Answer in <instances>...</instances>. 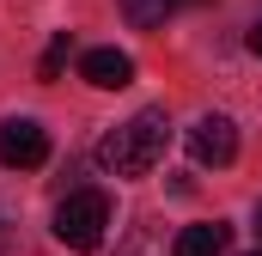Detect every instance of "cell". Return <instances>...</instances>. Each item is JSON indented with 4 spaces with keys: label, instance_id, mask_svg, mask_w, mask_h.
<instances>
[{
    "label": "cell",
    "instance_id": "cell-2",
    "mask_svg": "<svg viewBox=\"0 0 262 256\" xmlns=\"http://www.w3.org/2000/svg\"><path fill=\"white\" fill-rule=\"evenodd\" d=\"M104 226H110V195L104 189H73L55 207V238L67 250H98L104 244Z\"/></svg>",
    "mask_w": 262,
    "mask_h": 256
},
{
    "label": "cell",
    "instance_id": "cell-6",
    "mask_svg": "<svg viewBox=\"0 0 262 256\" xmlns=\"http://www.w3.org/2000/svg\"><path fill=\"white\" fill-rule=\"evenodd\" d=\"M226 238H232V226H220V220H201V226H183V232H177L171 256H220V250H226Z\"/></svg>",
    "mask_w": 262,
    "mask_h": 256
},
{
    "label": "cell",
    "instance_id": "cell-9",
    "mask_svg": "<svg viewBox=\"0 0 262 256\" xmlns=\"http://www.w3.org/2000/svg\"><path fill=\"white\" fill-rule=\"evenodd\" d=\"M6 244H12V220H6V207H0V256H6Z\"/></svg>",
    "mask_w": 262,
    "mask_h": 256
},
{
    "label": "cell",
    "instance_id": "cell-12",
    "mask_svg": "<svg viewBox=\"0 0 262 256\" xmlns=\"http://www.w3.org/2000/svg\"><path fill=\"white\" fill-rule=\"evenodd\" d=\"M256 256H262V250H256Z\"/></svg>",
    "mask_w": 262,
    "mask_h": 256
},
{
    "label": "cell",
    "instance_id": "cell-10",
    "mask_svg": "<svg viewBox=\"0 0 262 256\" xmlns=\"http://www.w3.org/2000/svg\"><path fill=\"white\" fill-rule=\"evenodd\" d=\"M250 55H262V18L250 25Z\"/></svg>",
    "mask_w": 262,
    "mask_h": 256
},
{
    "label": "cell",
    "instance_id": "cell-11",
    "mask_svg": "<svg viewBox=\"0 0 262 256\" xmlns=\"http://www.w3.org/2000/svg\"><path fill=\"white\" fill-rule=\"evenodd\" d=\"M256 238H262V207H256Z\"/></svg>",
    "mask_w": 262,
    "mask_h": 256
},
{
    "label": "cell",
    "instance_id": "cell-7",
    "mask_svg": "<svg viewBox=\"0 0 262 256\" xmlns=\"http://www.w3.org/2000/svg\"><path fill=\"white\" fill-rule=\"evenodd\" d=\"M116 6H122V18H128L134 31H152V25H165L183 0H116Z\"/></svg>",
    "mask_w": 262,
    "mask_h": 256
},
{
    "label": "cell",
    "instance_id": "cell-5",
    "mask_svg": "<svg viewBox=\"0 0 262 256\" xmlns=\"http://www.w3.org/2000/svg\"><path fill=\"white\" fill-rule=\"evenodd\" d=\"M79 79H85V86H98V92H122V86L134 79V55H122L116 43L85 49V55H79Z\"/></svg>",
    "mask_w": 262,
    "mask_h": 256
},
{
    "label": "cell",
    "instance_id": "cell-3",
    "mask_svg": "<svg viewBox=\"0 0 262 256\" xmlns=\"http://www.w3.org/2000/svg\"><path fill=\"white\" fill-rule=\"evenodd\" d=\"M0 165H6V171H37V165H49V128L37 122V116L0 122Z\"/></svg>",
    "mask_w": 262,
    "mask_h": 256
},
{
    "label": "cell",
    "instance_id": "cell-4",
    "mask_svg": "<svg viewBox=\"0 0 262 256\" xmlns=\"http://www.w3.org/2000/svg\"><path fill=\"white\" fill-rule=\"evenodd\" d=\"M189 159H195V165H213V171L232 165V159H238V128H232V116H220V110L201 116V122L189 128Z\"/></svg>",
    "mask_w": 262,
    "mask_h": 256
},
{
    "label": "cell",
    "instance_id": "cell-1",
    "mask_svg": "<svg viewBox=\"0 0 262 256\" xmlns=\"http://www.w3.org/2000/svg\"><path fill=\"white\" fill-rule=\"evenodd\" d=\"M165 146H171L165 110H140V116H128L122 128H110V134L98 140V165H104L110 177H146V171L165 159Z\"/></svg>",
    "mask_w": 262,
    "mask_h": 256
},
{
    "label": "cell",
    "instance_id": "cell-8",
    "mask_svg": "<svg viewBox=\"0 0 262 256\" xmlns=\"http://www.w3.org/2000/svg\"><path fill=\"white\" fill-rule=\"evenodd\" d=\"M67 49H73V37H55V43H49V55H43V67H37V73H43V79H55V73H61V61H67Z\"/></svg>",
    "mask_w": 262,
    "mask_h": 256
}]
</instances>
